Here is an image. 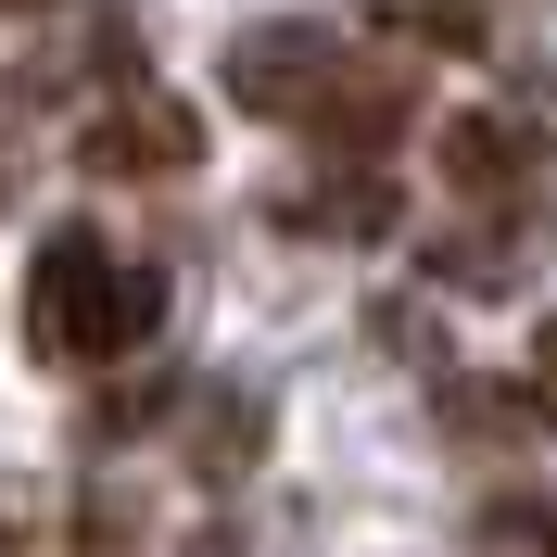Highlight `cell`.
Wrapping results in <instances>:
<instances>
[{
  "mask_svg": "<svg viewBox=\"0 0 557 557\" xmlns=\"http://www.w3.org/2000/svg\"><path fill=\"white\" fill-rule=\"evenodd\" d=\"M545 381H444V418L469 431V444H545Z\"/></svg>",
  "mask_w": 557,
  "mask_h": 557,
  "instance_id": "5",
  "label": "cell"
},
{
  "mask_svg": "<svg viewBox=\"0 0 557 557\" xmlns=\"http://www.w3.org/2000/svg\"><path fill=\"white\" fill-rule=\"evenodd\" d=\"M242 456H253V406L228 393V406H215V431H203V469H242Z\"/></svg>",
  "mask_w": 557,
  "mask_h": 557,
  "instance_id": "10",
  "label": "cell"
},
{
  "mask_svg": "<svg viewBox=\"0 0 557 557\" xmlns=\"http://www.w3.org/2000/svg\"><path fill=\"white\" fill-rule=\"evenodd\" d=\"M292 228H305V242H381L393 190L381 177H317V190H292Z\"/></svg>",
  "mask_w": 557,
  "mask_h": 557,
  "instance_id": "6",
  "label": "cell"
},
{
  "mask_svg": "<svg viewBox=\"0 0 557 557\" xmlns=\"http://www.w3.org/2000/svg\"><path fill=\"white\" fill-rule=\"evenodd\" d=\"M431 165H444L456 190H520L532 177V127L520 114H444V127H431Z\"/></svg>",
  "mask_w": 557,
  "mask_h": 557,
  "instance_id": "4",
  "label": "cell"
},
{
  "mask_svg": "<svg viewBox=\"0 0 557 557\" xmlns=\"http://www.w3.org/2000/svg\"><path fill=\"white\" fill-rule=\"evenodd\" d=\"M532 381L557 393V317H545V330H532Z\"/></svg>",
  "mask_w": 557,
  "mask_h": 557,
  "instance_id": "11",
  "label": "cell"
},
{
  "mask_svg": "<svg viewBox=\"0 0 557 557\" xmlns=\"http://www.w3.org/2000/svg\"><path fill=\"white\" fill-rule=\"evenodd\" d=\"M368 13H381V38H406V51H456V64L494 51V13H482V0H368Z\"/></svg>",
  "mask_w": 557,
  "mask_h": 557,
  "instance_id": "7",
  "label": "cell"
},
{
  "mask_svg": "<svg viewBox=\"0 0 557 557\" xmlns=\"http://www.w3.org/2000/svg\"><path fill=\"white\" fill-rule=\"evenodd\" d=\"M38 520H51V494H38V482H0V557H26Z\"/></svg>",
  "mask_w": 557,
  "mask_h": 557,
  "instance_id": "9",
  "label": "cell"
},
{
  "mask_svg": "<svg viewBox=\"0 0 557 557\" xmlns=\"http://www.w3.org/2000/svg\"><path fill=\"white\" fill-rule=\"evenodd\" d=\"M520 253H532V215H507L494 242H431V278H507Z\"/></svg>",
  "mask_w": 557,
  "mask_h": 557,
  "instance_id": "8",
  "label": "cell"
},
{
  "mask_svg": "<svg viewBox=\"0 0 557 557\" xmlns=\"http://www.w3.org/2000/svg\"><path fill=\"white\" fill-rule=\"evenodd\" d=\"M152 330H165V267H127V253H102L89 228L38 242V267H26V355H51V368H114V355H139Z\"/></svg>",
  "mask_w": 557,
  "mask_h": 557,
  "instance_id": "1",
  "label": "cell"
},
{
  "mask_svg": "<svg viewBox=\"0 0 557 557\" xmlns=\"http://www.w3.org/2000/svg\"><path fill=\"white\" fill-rule=\"evenodd\" d=\"M228 102L267 127H317L343 102V38L330 26H242L228 38Z\"/></svg>",
  "mask_w": 557,
  "mask_h": 557,
  "instance_id": "2",
  "label": "cell"
},
{
  "mask_svg": "<svg viewBox=\"0 0 557 557\" xmlns=\"http://www.w3.org/2000/svg\"><path fill=\"white\" fill-rule=\"evenodd\" d=\"M76 165H89V177H190V165H203V114L165 102V89L102 102L89 127H76Z\"/></svg>",
  "mask_w": 557,
  "mask_h": 557,
  "instance_id": "3",
  "label": "cell"
}]
</instances>
